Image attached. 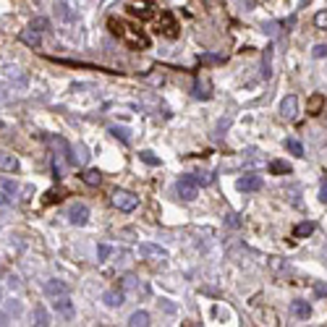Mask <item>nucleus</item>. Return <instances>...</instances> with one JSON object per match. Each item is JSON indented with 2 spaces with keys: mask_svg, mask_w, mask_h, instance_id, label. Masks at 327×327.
Wrapping results in <instances>:
<instances>
[{
  "mask_svg": "<svg viewBox=\"0 0 327 327\" xmlns=\"http://www.w3.org/2000/svg\"><path fill=\"white\" fill-rule=\"evenodd\" d=\"M61 196H63V191H50V194L45 196V202H47V204H50V202H58Z\"/></svg>",
  "mask_w": 327,
  "mask_h": 327,
  "instance_id": "obj_35",
  "label": "nucleus"
},
{
  "mask_svg": "<svg viewBox=\"0 0 327 327\" xmlns=\"http://www.w3.org/2000/svg\"><path fill=\"white\" fill-rule=\"evenodd\" d=\"M107 29H110L113 37H118L123 45H129L131 50H147L149 47L147 32L139 29L136 24H129L123 19H110V21H107Z\"/></svg>",
  "mask_w": 327,
  "mask_h": 327,
  "instance_id": "obj_1",
  "label": "nucleus"
},
{
  "mask_svg": "<svg viewBox=\"0 0 327 327\" xmlns=\"http://www.w3.org/2000/svg\"><path fill=\"white\" fill-rule=\"evenodd\" d=\"M81 181L87 183V186H99V181H102V175H99V170H87L81 175Z\"/></svg>",
  "mask_w": 327,
  "mask_h": 327,
  "instance_id": "obj_23",
  "label": "nucleus"
},
{
  "mask_svg": "<svg viewBox=\"0 0 327 327\" xmlns=\"http://www.w3.org/2000/svg\"><path fill=\"white\" fill-rule=\"evenodd\" d=\"M314 233V223L312 220H304V223H298L296 228H293V236L296 238H306V236H312Z\"/></svg>",
  "mask_w": 327,
  "mask_h": 327,
  "instance_id": "obj_18",
  "label": "nucleus"
},
{
  "mask_svg": "<svg viewBox=\"0 0 327 327\" xmlns=\"http://www.w3.org/2000/svg\"><path fill=\"white\" fill-rule=\"evenodd\" d=\"M110 133H113L115 139H121L123 144H131V136H129V131H126V129H118V126H113V129H110Z\"/></svg>",
  "mask_w": 327,
  "mask_h": 327,
  "instance_id": "obj_27",
  "label": "nucleus"
},
{
  "mask_svg": "<svg viewBox=\"0 0 327 327\" xmlns=\"http://www.w3.org/2000/svg\"><path fill=\"white\" fill-rule=\"evenodd\" d=\"M113 204L121 209V212H133V209L139 207V196L136 194H131V191H123V189H118L113 194Z\"/></svg>",
  "mask_w": 327,
  "mask_h": 327,
  "instance_id": "obj_5",
  "label": "nucleus"
},
{
  "mask_svg": "<svg viewBox=\"0 0 327 327\" xmlns=\"http://www.w3.org/2000/svg\"><path fill=\"white\" fill-rule=\"evenodd\" d=\"M272 76V47H264V55H262V79H270Z\"/></svg>",
  "mask_w": 327,
  "mask_h": 327,
  "instance_id": "obj_17",
  "label": "nucleus"
},
{
  "mask_svg": "<svg viewBox=\"0 0 327 327\" xmlns=\"http://www.w3.org/2000/svg\"><path fill=\"white\" fill-rule=\"evenodd\" d=\"M320 199L327 204V178H322V183H320Z\"/></svg>",
  "mask_w": 327,
  "mask_h": 327,
  "instance_id": "obj_34",
  "label": "nucleus"
},
{
  "mask_svg": "<svg viewBox=\"0 0 327 327\" xmlns=\"http://www.w3.org/2000/svg\"><path fill=\"white\" fill-rule=\"evenodd\" d=\"M317 293H320V296H327V286H317Z\"/></svg>",
  "mask_w": 327,
  "mask_h": 327,
  "instance_id": "obj_38",
  "label": "nucleus"
},
{
  "mask_svg": "<svg viewBox=\"0 0 327 327\" xmlns=\"http://www.w3.org/2000/svg\"><path fill=\"white\" fill-rule=\"evenodd\" d=\"M225 223H228L230 225V228H238V225H241V220H238V215H225Z\"/></svg>",
  "mask_w": 327,
  "mask_h": 327,
  "instance_id": "obj_31",
  "label": "nucleus"
},
{
  "mask_svg": "<svg viewBox=\"0 0 327 327\" xmlns=\"http://www.w3.org/2000/svg\"><path fill=\"white\" fill-rule=\"evenodd\" d=\"M139 254L141 257H152V259H167V251L163 246H157V244H139Z\"/></svg>",
  "mask_w": 327,
  "mask_h": 327,
  "instance_id": "obj_10",
  "label": "nucleus"
},
{
  "mask_svg": "<svg viewBox=\"0 0 327 327\" xmlns=\"http://www.w3.org/2000/svg\"><path fill=\"white\" fill-rule=\"evenodd\" d=\"M110 254H113V249L107 246V244H99V246H97V259H99V262H105Z\"/></svg>",
  "mask_w": 327,
  "mask_h": 327,
  "instance_id": "obj_28",
  "label": "nucleus"
},
{
  "mask_svg": "<svg viewBox=\"0 0 327 327\" xmlns=\"http://www.w3.org/2000/svg\"><path fill=\"white\" fill-rule=\"evenodd\" d=\"M155 11H157L155 0H131V3H129V13H131V16H136L139 21L155 19Z\"/></svg>",
  "mask_w": 327,
  "mask_h": 327,
  "instance_id": "obj_4",
  "label": "nucleus"
},
{
  "mask_svg": "<svg viewBox=\"0 0 327 327\" xmlns=\"http://www.w3.org/2000/svg\"><path fill=\"white\" fill-rule=\"evenodd\" d=\"M8 312H13V314H21V304H19V301H11V304H8Z\"/></svg>",
  "mask_w": 327,
  "mask_h": 327,
  "instance_id": "obj_36",
  "label": "nucleus"
},
{
  "mask_svg": "<svg viewBox=\"0 0 327 327\" xmlns=\"http://www.w3.org/2000/svg\"><path fill=\"white\" fill-rule=\"evenodd\" d=\"M264 32H267V34H278V24H267V27H264Z\"/></svg>",
  "mask_w": 327,
  "mask_h": 327,
  "instance_id": "obj_37",
  "label": "nucleus"
},
{
  "mask_svg": "<svg viewBox=\"0 0 327 327\" xmlns=\"http://www.w3.org/2000/svg\"><path fill=\"white\" fill-rule=\"evenodd\" d=\"M178 32H181V27H178V21H175V16L170 11H163L157 16V34H163L167 39H175Z\"/></svg>",
  "mask_w": 327,
  "mask_h": 327,
  "instance_id": "obj_2",
  "label": "nucleus"
},
{
  "mask_svg": "<svg viewBox=\"0 0 327 327\" xmlns=\"http://www.w3.org/2000/svg\"><path fill=\"white\" fill-rule=\"evenodd\" d=\"M68 283H63V280H47L45 283V293L47 296H68Z\"/></svg>",
  "mask_w": 327,
  "mask_h": 327,
  "instance_id": "obj_11",
  "label": "nucleus"
},
{
  "mask_svg": "<svg viewBox=\"0 0 327 327\" xmlns=\"http://www.w3.org/2000/svg\"><path fill=\"white\" fill-rule=\"evenodd\" d=\"M0 301H3V288H0Z\"/></svg>",
  "mask_w": 327,
  "mask_h": 327,
  "instance_id": "obj_40",
  "label": "nucleus"
},
{
  "mask_svg": "<svg viewBox=\"0 0 327 327\" xmlns=\"http://www.w3.org/2000/svg\"><path fill=\"white\" fill-rule=\"evenodd\" d=\"M175 191H178V196L183 202H194L199 196V183L194 181V175H183V178L175 183Z\"/></svg>",
  "mask_w": 327,
  "mask_h": 327,
  "instance_id": "obj_3",
  "label": "nucleus"
},
{
  "mask_svg": "<svg viewBox=\"0 0 327 327\" xmlns=\"http://www.w3.org/2000/svg\"><path fill=\"white\" fill-rule=\"evenodd\" d=\"M312 55H314V58H327V45H317V47L312 50Z\"/></svg>",
  "mask_w": 327,
  "mask_h": 327,
  "instance_id": "obj_32",
  "label": "nucleus"
},
{
  "mask_svg": "<svg viewBox=\"0 0 327 327\" xmlns=\"http://www.w3.org/2000/svg\"><path fill=\"white\" fill-rule=\"evenodd\" d=\"M21 42L24 45H29V47H39V32H34V29H27V32H21Z\"/></svg>",
  "mask_w": 327,
  "mask_h": 327,
  "instance_id": "obj_20",
  "label": "nucleus"
},
{
  "mask_svg": "<svg viewBox=\"0 0 327 327\" xmlns=\"http://www.w3.org/2000/svg\"><path fill=\"white\" fill-rule=\"evenodd\" d=\"M129 325H131V327H147V325H149V314H147V312H133V314L129 317Z\"/></svg>",
  "mask_w": 327,
  "mask_h": 327,
  "instance_id": "obj_21",
  "label": "nucleus"
},
{
  "mask_svg": "<svg viewBox=\"0 0 327 327\" xmlns=\"http://www.w3.org/2000/svg\"><path fill=\"white\" fill-rule=\"evenodd\" d=\"M196 99H209L212 97V92H209V81L207 79H196V84H194V92H191Z\"/></svg>",
  "mask_w": 327,
  "mask_h": 327,
  "instance_id": "obj_15",
  "label": "nucleus"
},
{
  "mask_svg": "<svg viewBox=\"0 0 327 327\" xmlns=\"http://www.w3.org/2000/svg\"><path fill=\"white\" fill-rule=\"evenodd\" d=\"M236 186H238V191H244V194L259 191V189H262V175H257V173H246V175H241V178L236 181Z\"/></svg>",
  "mask_w": 327,
  "mask_h": 327,
  "instance_id": "obj_7",
  "label": "nucleus"
},
{
  "mask_svg": "<svg viewBox=\"0 0 327 327\" xmlns=\"http://www.w3.org/2000/svg\"><path fill=\"white\" fill-rule=\"evenodd\" d=\"M270 173H275V175H291L293 167H291L286 160H272V163H270Z\"/></svg>",
  "mask_w": 327,
  "mask_h": 327,
  "instance_id": "obj_19",
  "label": "nucleus"
},
{
  "mask_svg": "<svg viewBox=\"0 0 327 327\" xmlns=\"http://www.w3.org/2000/svg\"><path fill=\"white\" fill-rule=\"evenodd\" d=\"M291 314L296 317V320H306L309 314H312V306L306 304V301H291Z\"/></svg>",
  "mask_w": 327,
  "mask_h": 327,
  "instance_id": "obj_12",
  "label": "nucleus"
},
{
  "mask_svg": "<svg viewBox=\"0 0 327 327\" xmlns=\"http://www.w3.org/2000/svg\"><path fill=\"white\" fill-rule=\"evenodd\" d=\"M194 181H196V183H202V186H207V183H212V175H209V173H196V175H194Z\"/></svg>",
  "mask_w": 327,
  "mask_h": 327,
  "instance_id": "obj_30",
  "label": "nucleus"
},
{
  "mask_svg": "<svg viewBox=\"0 0 327 327\" xmlns=\"http://www.w3.org/2000/svg\"><path fill=\"white\" fill-rule=\"evenodd\" d=\"M3 325H8V314L0 312V327H3Z\"/></svg>",
  "mask_w": 327,
  "mask_h": 327,
  "instance_id": "obj_39",
  "label": "nucleus"
},
{
  "mask_svg": "<svg viewBox=\"0 0 327 327\" xmlns=\"http://www.w3.org/2000/svg\"><path fill=\"white\" fill-rule=\"evenodd\" d=\"M322 107H325V95H312L306 99V113L309 115H320Z\"/></svg>",
  "mask_w": 327,
  "mask_h": 327,
  "instance_id": "obj_14",
  "label": "nucleus"
},
{
  "mask_svg": "<svg viewBox=\"0 0 327 327\" xmlns=\"http://www.w3.org/2000/svg\"><path fill=\"white\" fill-rule=\"evenodd\" d=\"M280 115L286 121H296V115H298V97L296 95H288L280 102Z\"/></svg>",
  "mask_w": 327,
  "mask_h": 327,
  "instance_id": "obj_8",
  "label": "nucleus"
},
{
  "mask_svg": "<svg viewBox=\"0 0 327 327\" xmlns=\"http://www.w3.org/2000/svg\"><path fill=\"white\" fill-rule=\"evenodd\" d=\"M34 320H37L34 325L45 327V325H50V314H47V312H45V309H42V306H37V309H34Z\"/></svg>",
  "mask_w": 327,
  "mask_h": 327,
  "instance_id": "obj_25",
  "label": "nucleus"
},
{
  "mask_svg": "<svg viewBox=\"0 0 327 327\" xmlns=\"http://www.w3.org/2000/svg\"><path fill=\"white\" fill-rule=\"evenodd\" d=\"M68 220L73 223V225H87V220H89V207L87 204H71V209H68Z\"/></svg>",
  "mask_w": 327,
  "mask_h": 327,
  "instance_id": "obj_9",
  "label": "nucleus"
},
{
  "mask_svg": "<svg viewBox=\"0 0 327 327\" xmlns=\"http://www.w3.org/2000/svg\"><path fill=\"white\" fill-rule=\"evenodd\" d=\"M286 149L293 157H304V147H301L298 139H286Z\"/></svg>",
  "mask_w": 327,
  "mask_h": 327,
  "instance_id": "obj_22",
  "label": "nucleus"
},
{
  "mask_svg": "<svg viewBox=\"0 0 327 327\" xmlns=\"http://www.w3.org/2000/svg\"><path fill=\"white\" fill-rule=\"evenodd\" d=\"M32 29H34V32H39V34H42V32H47V29H50V19H45V16H39V19H34V21H32Z\"/></svg>",
  "mask_w": 327,
  "mask_h": 327,
  "instance_id": "obj_26",
  "label": "nucleus"
},
{
  "mask_svg": "<svg viewBox=\"0 0 327 327\" xmlns=\"http://www.w3.org/2000/svg\"><path fill=\"white\" fill-rule=\"evenodd\" d=\"M0 170L16 173V170H19V160H16L11 152H3V149H0Z\"/></svg>",
  "mask_w": 327,
  "mask_h": 327,
  "instance_id": "obj_13",
  "label": "nucleus"
},
{
  "mask_svg": "<svg viewBox=\"0 0 327 327\" xmlns=\"http://www.w3.org/2000/svg\"><path fill=\"white\" fill-rule=\"evenodd\" d=\"M314 24H317V29H327V11H320L314 16Z\"/></svg>",
  "mask_w": 327,
  "mask_h": 327,
  "instance_id": "obj_29",
  "label": "nucleus"
},
{
  "mask_svg": "<svg viewBox=\"0 0 327 327\" xmlns=\"http://www.w3.org/2000/svg\"><path fill=\"white\" fill-rule=\"evenodd\" d=\"M102 301L110 309H118L121 304H123V291H105V296H102Z\"/></svg>",
  "mask_w": 327,
  "mask_h": 327,
  "instance_id": "obj_16",
  "label": "nucleus"
},
{
  "mask_svg": "<svg viewBox=\"0 0 327 327\" xmlns=\"http://www.w3.org/2000/svg\"><path fill=\"white\" fill-rule=\"evenodd\" d=\"M139 160L147 163V165H160V157H155V152H149V149H141V152H139Z\"/></svg>",
  "mask_w": 327,
  "mask_h": 327,
  "instance_id": "obj_24",
  "label": "nucleus"
},
{
  "mask_svg": "<svg viewBox=\"0 0 327 327\" xmlns=\"http://www.w3.org/2000/svg\"><path fill=\"white\" fill-rule=\"evenodd\" d=\"M3 189L8 191V194H16V191H19V186H16V181H8V178L3 181Z\"/></svg>",
  "mask_w": 327,
  "mask_h": 327,
  "instance_id": "obj_33",
  "label": "nucleus"
},
{
  "mask_svg": "<svg viewBox=\"0 0 327 327\" xmlns=\"http://www.w3.org/2000/svg\"><path fill=\"white\" fill-rule=\"evenodd\" d=\"M53 309H55L58 317H63V320H73V317H76V304H73L68 296H55Z\"/></svg>",
  "mask_w": 327,
  "mask_h": 327,
  "instance_id": "obj_6",
  "label": "nucleus"
}]
</instances>
